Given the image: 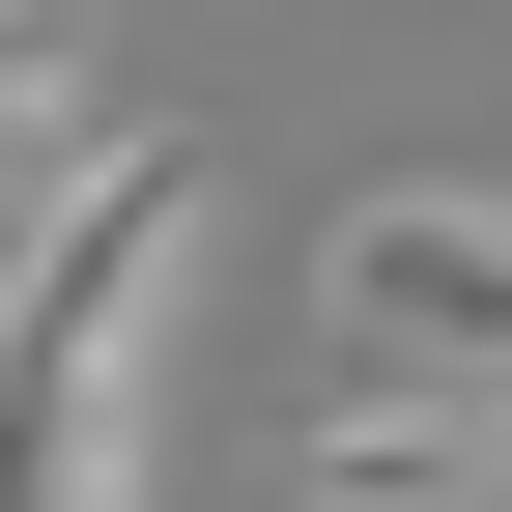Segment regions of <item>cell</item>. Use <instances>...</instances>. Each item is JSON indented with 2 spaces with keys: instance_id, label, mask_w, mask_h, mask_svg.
I'll use <instances>...</instances> for the list:
<instances>
[{
  "instance_id": "5b68a950",
  "label": "cell",
  "mask_w": 512,
  "mask_h": 512,
  "mask_svg": "<svg viewBox=\"0 0 512 512\" xmlns=\"http://www.w3.org/2000/svg\"><path fill=\"white\" fill-rule=\"evenodd\" d=\"M484 456H512V399H484Z\"/></svg>"
},
{
  "instance_id": "6da1fadb",
  "label": "cell",
  "mask_w": 512,
  "mask_h": 512,
  "mask_svg": "<svg viewBox=\"0 0 512 512\" xmlns=\"http://www.w3.org/2000/svg\"><path fill=\"white\" fill-rule=\"evenodd\" d=\"M171 285H200V171H171V143H114L86 200L0 256V512H143Z\"/></svg>"
},
{
  "instance_id": "7a4b0ae2",
  "label": "cell",
  "mask_w": 512,
  "mask_h": 512,
  "mask_svg": "<svg viewBox=\"0 0 512 512\" xmlns=\"http://www.w3.org/2000/svg\"><path fill=\"white\" fill-rule=\"evenodd\" d=\"M313 313H342V370H399V399H512V200L484 171L342 200L313 228Z\"/></svg>"
},
{
  "instance_id": "277c9868",
  "label": "cell",
  "mask_w": 512,
  "mask_h": 512,
  "mask_svg": "<svg viewBox=\"0 0 512 512\" xmlns=\"http://www.w3.org/2000/svg\"><path fill=\"white\" fill-rule=\"evenodd\" d=\"M114 171V86H86V0H0V228H57Z\"/></svg>"
},
{
  "instance_id": "3957f363",
  "label": "cell",
  "mask_w": 512,
  "mask_h": 512,
  "mask_svg": "<svg viewBox=\"0 0 512 512\" xmlns=\"http://www.w3.org/2000/svg\"><path fill=\"white\" fill-rule=\"evenodd\" d=\"M285 512H512V456H484V399L342 370V399H285Z\"/></svg>"
}]
</instances>
